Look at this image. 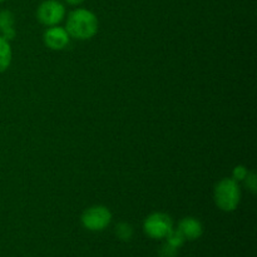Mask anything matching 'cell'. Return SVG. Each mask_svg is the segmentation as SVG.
<instances>
[{
    "label": "cell",
    "mask_w": 257,
    "mask_h": 257,
    "mask_svg": "<svg viewBox=\"0 0 257 257\" xmlns=\"http://www.w3.org/2000/svg\"><path fill=\"white\" fill-rule=\"evenodd\" d=\"M99 22L93 12L83 8L73 10L67 18V29L70 38L77 40H89L98 33Z\"/></svg>",
    "instance_id": "6da1fadb"
},
{
    "label": "cell",
    "mask_w": 257,
    "mask_h": 257,
    "mask_svg": "<svg viewBox=\"0 0 257 257\" xmlns=\"http://www.w3.org/2000/svg\"><path fill=\"white\" fill-rule=\"evenodd\" d=\"M215 203L223 212H232L241 202V188L233 178H222L213 191Z\"/></svg>",
    "instance_id": "7a4b0ae2"
},
{
    "label": "cell",
    "mask_w": 257,
    "mask_h": 257,
    "mask_svg": "<svg viewBox=\"0 0 257 257\" xmlns=\"http://www.w3.org/2000/svg\"><path fill=\"white\" fill-rule=\"evenodd\" d=\"M80 221H82L83 227L87 228L88 231L99 232V231L105 230L110 225L112 212L105 206H92L83 212Z\"/></svg>",
    "instance_id": "3957f363"
},
{
    "label": "cell",
    "mask_w": 257,
    "mask_h": 257,
    "mask_svg": "<svg viewBox=\"0 0 257 257\" xmlns=\"http://www.w3.org/2000/svg\"><path fill=\"white\" fill-rule=\"evenodd\" d=\"M173 221L171 216L163 212H153L143 222V231L146 235L155 240H162L167 237L172 231Z\"/></svg>",
    "instance_id": "277c9868"
},
{
    "label": "cell",
    "mask_w": 257,
    "mask_h": 257,
    "mask_svg": "<svg viewBox=\"0 0 257 257\" xmlns=\"http://www.w3.org/2000/svg\"><path fill=\"white\" fill-rule=\"evenodd\" d=\"M65 17V7L58 0H45L38 7L37 18L45 27L58 25Z\"/></svg>",
    "instance_id": "5b68a950"
},
{
    "label": "cell",
    "mask_w": 257,
    "mask_h": 257,
    "mask_svg": "<svg viewBox=\"0 0 257 257\" xmlns=\"http://www.w3.org/2000/svg\"><path fill=\"white\" fill-rule=\"evenodd\" d=\"M70 35L68 34L65 28L54 25V27H48L43 34V40L44 44L52 50H63L68 47L70 43Z\"/></svg>",
    "instance_id": "8992f818"
},
{
    "label": "cell",
    "mask_w": 257,
    "mask_h": 257,
    "mask_svg": "<svg viewBox=\"0 0 257 257\" xmlns=\"http://www.w3.org/2000/svg\"><path fill=\"white\" fill-rule=\"evenodd\" d=\"M178 230L183 237L188 241H195L200 238L203 233V226L200 220L195 217H185L178 223Z\"/></svg>",
    "instance_id": "52a82bcc"
},
{
    "label": "cell",
    "mask_w": 257,
    "mask_h": 257,
    "mask_svg": "<svg viewBox=\"0 0 257 257\" xmlns=\"http://www.w3.org/2000/svg\"><path fill=\"white\" fill-rule=\"evenodd\" d=\"M0 33H2L0 37L7 39L8 42L14 39L15 34H17L14 29V15L9 10L0 12Z\"/></svg>",
    "instance_id": "ba28073f"
},
{
    "label": "cell",
    "mask_w": 257,
    "mask_h": 257,
    "mask_svg": "<svg viewBox=\"0 0 257 257\" xmlns=\"http://www.w3.org/2000/svg\"><path fill=\"white\" fill-rule=\"evenodd\" d=\"M12 47H10V42L0 37V73L5 72L8 68L10 67L12 63Z\"/></svg>",
    "instance_id": "9c48e42d"
},
{
    "label": "cell",
    "mask_w": 257,
    "mask_h": 257,
    "mask_svg": "<svg viewBox=\"0 0 257 257\" xmlns=\"http://www.w3.org/2000/svg\"><path fill=\"white\" fill-rule=\"evenodd\" d=\"M115 236L120 241L128 242L133 237V227L127 222H119L115 226Z\"/></svg>",
    "instance_id": "30bf717a"
},
{
    "label": "cell",
    "mask_w": 257,
    "mask_h": 257,
    "mask_svg": "<svg viewBox=\"0 0 257 257\" xmlns=\"http://www.w3.org/2000/svg\"><path fill=\"white\" fill-rule=\"evenodd\" d=\"M166 240H167V243H170L171 246H173V247H176V248H180L183 246L186 238L183 237V235L180 232V230H178V228H172V231L168 233L167 237H166Z\"/></svg>",
    "instance_id": "8fae6325"
},
{
    "label": "cell",
    "mask_w": 257,
    "mask_h": 257,
    "mask_svg": "<svg viewBox=\"0 0 257 257\" xmlns=\"http://www.w3.org/2000/svg\"><path fill=\"white\" fill-rule=\"evenodd\" d=\"M247 173H248V170L245 167V166H242V165L236 166V167L233 168L232 177L231 178H233L236 182H241V181L245 180L246 176H247Z\"/></svg>",
    "instance_id": "7c38bea8"
},
{
    "label": "cell",
    "mask_w": 257,
    "mask_h": 257,
    "mask_svg": "<svg viewBox=\"0 0 257 257\" xmlns=\"http://www.w3.org/2000/svg\"><path fill=\"white\" fill-rule=\"evenodd\" d=\"M178 248L173 247L170 243H163L160 248V257H177Z\"/></svg>",
    "instance_id": "4fadbf2b"
},
{
    "label": "cell",
    "mask_w": 257,
    "mask_h": 257,
    "mask_svg": "<svg viewBox=\"0 0 257 257\" xmlns=\"http://www.w3.org/2000/svg\"><path fill=\"white\" fill-rule=\"evenodd\" d=\"M243 181H245V183H246V186H247L248 190H250L251 192L255 193L256 192V173L248 172L247 176H246V178Z\"/></svg>",
    "instance_id": "5bb4252c"
},
{
    "label": "cell",
    "mask_w": 257,
    "mask_h": 257,
    "mask_svg": "<svg viewBox=\"0 0 257 257\" xmlns=\"http://www.w3.org/2000/svg\"><path fill=\"white\" fill-rule=\"evenodd\" d=\"M65 2L70 5H80L82 3H84V0H65Z\"/></svg>",
    "instance_id": "9a60e30c"
},
{
    "label": "cell",
    "mask_w": 257,
    "mask_h": 257,
    "mask_svg": "<svg viewBox=\"0 0 257 257\" xmlns=\"http://www.w3.org/2000/svg\"><path fill=\"white\" fill-rule=\"evenodd\" d=\"M2 2H4V0H0V3H2Z\"/></svg>",
    "instance_id": "2e32d148"
}]
</instances>
